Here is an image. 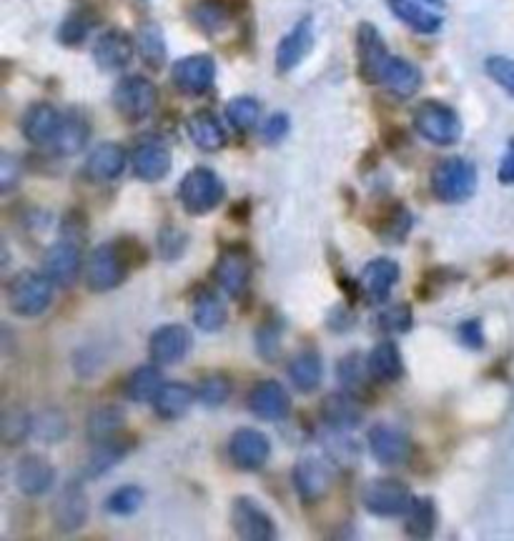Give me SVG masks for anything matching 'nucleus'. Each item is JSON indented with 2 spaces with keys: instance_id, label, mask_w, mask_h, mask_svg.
<instances>
[{
  "instance_id": "nucleus-1",
  "label": "nucleus",
  "mask_w": 514,
  "mask_h": 541,
  "mask_svg": "<svg viewBox=\"0 0 514 541\" xmlns=\"http://www.w3.org/2000/svg\"><path fill=\"white\" fill-rule=\"evenodd\" d=\"M8 309L23 319H36L46 314L53 301V281L46 274L36 271H21L11 279L6 291Z\"/></svg>"
},
{
  "instance_id": "nucleus-2",
  "label": "nucleus",
  "mask_w": 514,
  "mask_h": 541,
  "mask_svg": "<svg viewBox=\"0 0 514 541\" xmlns=\"http://www.w3.org/2000/svg\"><path fill=\"white\" fill-rule=\"evenodd\" d=\"M432 193L442 203H464L477 191V168L467 158H444L432 171Z\"/></svg>"
},
{
  "instance_id": "nucleus-3",
  "label": "nucleus",
  "mask_w": 514,
  "mask_h": 541,
  "mask_svg": "<svg viewBox=\"0 0 514 541\" xmlns=\"http://www.w3.org/2000/svg\"><path fill=\"white\" fill-rule=\"evenodd\" d=\"M226 196L224 181L211 168H191L179 186V201L189 216H206L216 211Z\"/></svg>"
},
{
  "instance_id": "nucleus-4",
  "label": "nucleus",
  "mask_w": 514,
  "mask_h": 541,
  "mask_svg": "<svg viewBox=\"0 0 514 541\" xmlns=\"http://www.w3.org/2000/svg\"><path fill=\"white\" fill-rule=\"evenodd\" d=\"M414 128L434 146H454L464 133L459 113L442 101H424L414 111Z\"/></svg>"
},
{
  "instance_id": "nucleus-5",
  "label": "nucleus",
  "mask_w": 514,
  "mask_h": 541,
  "mask_svg": "<svg viewBox=\"0 0 514 541\" xmlns=\"http://www.w3.org/2000/svg\"><path fill=\"white\" fill-rule=\"evenodd\" d=\"M128 261L118 243H103L93 248L86 261V286L93 294H106L118 289L126 279Z\"/></svg>"
},
{
  "instance_id": "nucleus-6",
  "label": "nucleus",
  "mask_w": 514,
  "mask_h": 541,
  "mask_svg": "<svg viewBox=\"0 0 514 541\" xmlns=\"http://www.w3.org/2000/svg\"><path fill=\"white\" fill-rule=\"evenodd\" d=\"M158 101V91L148 78L126 76L113 88V108L128 123L146 121Z\"/></svg>"
},
{
  "instance_id": "nucleus-7",
  "label": "nucleus",
  "mask_w": 514,
  "mask_h": 541,
  "mask_svg": "<svg viewBox=\"0 0 514 541\" xmlns=\"http://www.w3.org/2000/svg\"><path fill=\"white\" fill-rule=\"evenodd\" d=\"M412 501V491L399 479H374L362 491L364 509L374 516H384V519L404 516Z\"/></svg>"
},
{
  "instance_id": "nucleus-8",
  "label": "nucleus",
  "mask_w": 514,
  "mask_h": 541,
  "mask_svg": "<svg viewBox=\"0 0 514 541\" xmlns=\"http://www.w3.org/2000/svg\"><path fill=\"white\" fill-rule=\"evenodd\" d=\"M357 58H359V78L369 86H382L384 68H387L392 53L387 51V43L379 36L372 23H362L357 31Z\"/></svg>"
},
{
  "instance_id": "nucleus-9",
  "label": "nucleus",
  "mask_w": 514,
  "mask_h": 541,
  "mask_svg": "<svg viewBox=\"0 0 514 541\" xmlns=\"http://www.w3.org/2000/svg\"><path fill=\"white\" fill-rule=\"evenodd\" d=\"M171 81L186 96H204L206 91H211L216 81V61L206 56V53L181 58L171 68Z\"/></svg>"
},
{
  "instance_id": "nucleus-10",
  "label": "nucleus",
  "mask_w": 514,
  "mask_h": 541,
  "mask_svg": "<svg viewBox=\"0 0 514 541\" xmlns=\"http://www.w3.org/2000/svg\"><path fill=\"white\" fill-rule=\"evenodd\" d=\"M271 456L269 436L259 429H239L229 439V459L241 471L264 469Z\"/></svg>"
},
{
  "instance_id": "nucleus-11",
  "label": "nucleus",
  "mask_w": 514,
  "mask_h": 541,
  "mask_svg": "<svg viewBox=\"0 0 514 541\" xmlns=\"http://www.w3.org/2000/svg\"><path fill=\"white\" fill-rule=\"evenodd\" d=\"M231 524H234V531L241 539L269 541L276 536L274 519H271L254 499H249V496L234 499V506H231Z\"/></svg>"
},
{
  "instance_id": "nucleus-12",
  "label": "nucleus",
  "mask_w": 514,
  "mask_h": 541,
  "mask_svg": "<svg viewBox=\"0 0 514 541\" xmlns=\"http://www.w3.org/2000/svg\"><path fill=\"white\" fill-rule=\"evenodd\" d=\"M291 481H294L296 496L304 504H316V501L329 494L334 476H331V469L324 461L306 456V459L296 461L294 471H291Z\"/></svg>"
},
{
  "instance_id": "nucleus-13",
  "label": "nucleus",
  "mask_w": 514,
  "mask_h": 541,
  "mask_svg": "<svg viewBox=\"0 0 514 541\" xmlns=\"http://www.w3.org/2000/svg\"><path fill=\"white\" fill-rule=\"evenodd\" d=\"M191 344H194V339H191V331L186 326L168 324L153 331L151 341H148V356L158 366L179 364L181 359L189 356Z\"/></svg>"
},
{
  "instance_id": "nucleus-14",
  "label": "nucleus",
  "mask_w": 514,
  "mask_h": 541,
  "mask_svg": "<svg viewBox=\"0 0 514 541\" xmlns=\"http://www.w3.org/2000/svg\"><path fill=\"white\" fill-rule=\"evenodd\" d=\"M249 411L261 421H284L291 414L289 391L279 381H259L246 396Z\"/></svg>"
},
{
  "instance_id": "nucleus-15",
  "label": "nucleus",
  "mask_w": 514,
  "mask_h": 541,
  "mask_svg": "<svg viewBox=\"0 0 514 541\" xmlns=\"http://www.w3.org/2000/svg\"><path fill=\"white\" fill-rule=\"evenodd\" d=\"M314 48V21L311 16L301 18L276 46V71L291 73Z\"/></svg>"
},
{
  "instance_id": "nucleus-16",
  "label": "nucleus",
  "mask_w": 514,
  "mask_h": 541,
  "mask_svg": "<svg viewBox=\"0 0 514 541\" xmlns=\"http://www.w3.org/2000/svg\"><path fill=\"white\" fill-rule=\"evenodd\" d=\"M88 496L78 481H68L53 501V521L61 531H78L88 521Z\"/></svg>"
},
{
  "instance_id": "nucleus-17",
  "label": "nucleus",
  "mask_w": 514,
  "mask_h": 541,
  "mask_svg": "<svg viewBox=\"0 0 514 541\" xmlns=\"http://www.w3.org/2000/svg\"><path fill=\"white\" fill-rule=\"evenodd\" d=\"M399 276H402V268L394 258H374L367 263V268L362 271V279H359V289L364 291L372 304H384L389 299V294L397 286Z\"/></svg>"
},
{
  "instance_id": "nucleus-18",
  "label": "nucleus",
  "mask_w": 514,
  "mask_h": 541,
  "mask_svg": "<svg viewBox=\"0 0 514 541\" xmlns=\"http://www.w3.org/2000/svg\"><path fill=\"white\" fill-rule=\"evenodd\" d=\"M367 444L374 459L382 466L402 464V461L409 459V451H412L407 434H402V431L389 424L372 426L367 434Z\"/></svg>"
},
{
  "instance_id": "nucleus-19",
  "label": "nucleus",
  "mask_w": 514,
  "mask_h": 541,
  "mask_svg": "<svg viewBox=\"0 0 514 541\" xmlns=\"http://www.w3.org/2000/svg\"><path fill=\"white\" fill-rule=\"evenodd\" d=\"M319 416L329 429L352 431L362 424L364 411L357 396L349 394V391H334V394H329L321 401Z\"/></svg>"
},
{
  "instance_id": "nucleus-20",
  "label": "nucleus",
  "mask_w": 514,
  "mask_h": 541,
  "mask_svg": "<svg viewBox=\"0 0 514 541\" xmlns=\"http://www.w3.org/2000/svg\"><path fill=\"white\" fill-rule=\"evenodd\" d=\"M216 281H219L221 289L231 296V299H241L249 289L251 279V266L249 258L241 248H226L224 253L216 261Z\"/></svg>"
},
{
  "instance_id": "nucleus-21",
  "label": "nucleus",
  "mask_w": 514,
  "mask_h": 541,
  "mask_svg": "<svg viewBox=\"0 0 514 541\" xmlns=\"http://www.w3.org/2000/svg\"><path fill=\"white\" fill-rule=\"evenodd\" d=\"M133 53H136L133 38L126 31L111 28L93 46V61L101 71H121L133 61Z\"/></svg>"
},
{
  "instance_id": "nucleus-22",
  "label": "nucleus",
  "mask_w": 514,
  "mask_h": 541,
  "mask_svg": "<svg viewBox=\"0 0 514 541\" xmlns=\"http://www.w3.org/2000/svg\"><path fill=\"white\" fill-rule=\"evenodd\" d=\"M63 123V113L53 108L51 103H33L26 113H23V136L33 146H48L56 138L58 128Z\"/></svg>"
},
{
  "instance_id": "nucleus-23",
  "label": "nucleus",
  "mask_w": 514,
  "mask_h": 541,
  "mask_svg": "<svg viewBox=\"0 0 514 541\" xmlns=\"http://www.w3.org/2000/svg\"><path fill=\"white\" fill-rule=\"evenodd\" d=\"M131 163L136 178H141V181L146 183H156L168 176L174 158H171L168 146H163L161 141H143L138 143L136 151H133Z\"/></svg>"
},
{
  "instance_id": "nucleus-24",
  "label": "nucleus",
  "mask_w": 514,
  "mask_h": 541,
  "mask_svg": "<svg viewBox=\"0 0 514 541\" xmlns=\"http://www.w3.org/2000/svg\"><path fill=\"white\" fill-rule=\"evenodd\" d=\"M56 484V469L48 459L38 454H28L16 466V486L26 496H43Z\"/></svg>"
},
{
  "instance_id": "nucleus-25",
  "label": "nucleus",
  "mask_w": 514,
  "mask_h": 541,
  "mask_svg": "<svg viewBox=\"0 0 514 541\" xmlns=\"http://www.w3.org/2000/svg\"><path fill=\"white\" fill-rule=\"evenodd\" d=\"M81 271V251L73 241H58L43 256V274L53 284L68 286Z\"/></svg>"
},
{
  "instance_id": "nucleus-26",
  "label": "nucleus",
  "mask_w": 514,
  "mask_h": 541,
  "mask_svg": "<svg viewBox=\"0 0 514 541\" xmlns=\"http://www.w3.org/2000/svg\"><path fill=\"white\" fill-rule=\"evenodd\" d=\"M199 399L194 389L189 384H181V381H168L161 386V391L153 399V411H156L161 419L176 421L184 414H189V409L194 406V401Z\"/></svg>"
},
{
  "instance_id": "nucleus-27",
  "label": "nucleus",
  "mask_w": 514,
  "mask_h": 541,
  "mask_svg": "<svg viewBox=\"0 0 514 541\" xmlns=\"http://www.w3.org/2000/svg\"><path fill=\"white\" fill-rule=\"evenodd\" d=\"M126 171V151L116 143H101L86 161V176L96 183L116 181Z\"/></svg>"
},
{
  "instance_id": "nucleus-28",
  "label": "nucleus",
  "mask_w": 514,
  "mask_h": 541,
  "mask_svg": "<svg viewBox=\"0 0 514 541\" xmlns=\"http://www.w3.org/2000/svg\"><path fill=\"white\" fill-rule=\"evenodd\" d=\"M369 374L379 384H394V381L402 379L404 374V361L402 351L394 341H379L372 349V354L367 356Z\"/></svg>"
},
{
  "instance_id": "nucleus-29",
  "label": "nucleus",
  "mask_w": 514,
  "mask_h": 541,
  "mask_svg": "<svg viewBox=\"0 0 514 541\" xmlns=\"http://www.w3.org/2000/svg\"><path fill=\"white\" fill-rule=\"evenodd\" d=\"M382 86L392 91L397 98H412L422 88V71L414 63L392 56L387 68H384Z\"/></svg>"
},
{
  "instance_id": "nucleus-30",
  "label": "nucleus",
  "mask_w": 514,
  "mask_h": 541,
  "mask_svg": "<svg viewBox=\"0 0 514 541\" xmlns=\"http://www.w3.org/2000/svg\"><path fill=\"white\" fill-rule=\"evenodd\" d=\"M186 128H189L191 141H194L201 151L216 153L226 146L224 126H221L219 118L211 111H196L194 116L189 118V123H186Z\"/></svg>"
},
{
  "instance_id": "nucleus-31",
  "label": "nucleus",
  "mask_w": 514,
  "mask_h": 541,
  "mask_svg": "<svg viewBox=\"0 0 514 541\" xmlns=\"http://www.w3.org/2000/svg\"><path fill=\"white\" fill-rule=\"evenodd\" d=\"M389 11L394 13L397 21H402L404 26L412 28L414 33H422V36H434V33L442 28V18L437 13L427 11L414 0H387Z\"/></svg>"
},
{
  "instance_id": "nucleus-32",
  "label": "nucleus",
  "mask_w": 514,
  "mask_h": 541,
  "mask_svg": "<svg viewBox=\"0 0 514 541\" xmlns=\"http://www.w3.org/2000/svg\"><path fill=\"white\" fill-rule=\"evenodd\" d=\"M321 374H324V366H321V354L316 349H304L291 359L289 379L301 394H311L319 389Z\"/></svg>"
},
{
  "instance_id": "nucleus-33",
  "label": "nucleus",
  "mask_w": 514,
  "mask_h": 541,
  "mask_svg": "<svg viewBox=\"0 0 514 541\" xmlns=\"http://www.w3.org/2000/svg\"><path fill=\"white\" fill-rule=\"evenodd\" d=\"M226 304L214 291H201L194 301V324L206 334H216L226 326Z\"/></svg>"
},
{
  "instance_id": "nucleus-34",
  "label": "nucleus",
  "mask_w": 514,
  "mask_h": 541,
  "mask_svg": "<svg viewBox=\"0 0 514 541\" xmlns=\"http://www.w3.org/2000/svg\"><path fill=\"white\" fill-rule=\"evenodd\" d=\"M163 379L161 369L156 366H138L131 376L123 384V394H126L128 401H136V404H143V401H153L156 394L161 391Z\"/></svg>"
},
{
  "instance_id": "nucleus-35",
  "label": "nucleus",
  "mask_w": 514,
  "mask_h": 541,
  "mask_svg": "<svg viewBox=\"0 0 514 541\" xmlns=\"http://www.w3.org/2000/svg\"><path fill=\"white\" fill-rule=\"evenodd\" d=\"M412 213H409V208L404 206V203L394 201L392 206H387L382 211V216H379L377 221V236L384 238L387 243H402L404 238L409 236V231H412Z\"/></svg>"
},
{
  "instance_id": "nucleus-36",
  "label": "nucleus",
  "mask_w": 514,
  "mask_h": 541,
  "mask_svg": "<svg viewBox=\"0 0 514 541\" xmlns=\"http://www.w3.org/2000/svg\"><path fill=\"white\" fill-rule=\"evenodd\" d=\"M88 133H91L88 123L78 113H68V116H63L61 128H58L56 138L51 143L53 151L61 153V156H73V153H78L86 146Z\"/></svg>"
},
{
  "instance_id": "nucleus-37",
  "label": "nucleus",
  "mask_w": 514,
  "mask_h": 541,
  "mask_svg": "<svg viewBox=\"0 0 514 541\" xmlns=\"http://www.w3.org/2000/svg\"><path fill=\"white\" fill-rule=\"evenodd\" d=\"M191 23L206 36H219L231 26V13L219 0H201L191 8Z\"/></svg>"
},
{
  "instance_id": "nucleus-38",
  "label": "nucleus",
  "mask_w": 514,
  "mask_h": 541,
  "mask_svg": "<svg viewBox=\"0 0 514 541\" xmlns=\"http://www.w3.org/2000/svg\"><path fill=\"white\" fill-rule=\"evenodd\" d=\"M437 526V506H434L432 496H422L414 499L412 506L404 514V529L414 539H429Z\"/></svg>"
},
{
  "instance_id": "nucleus-39",
  "label": "nucleus",
  "mask_w": 514,
  "mask_h": 541,
  "mask_svg": "<svg viewBox=\"0 0 514 541\" xmlns=\"http://www.w3.org/2000/svg\"><path fill=\"white\" fill-rule=\"evenodd\" d=\"M336 376H339L344 391L354 394L357 399H362V396L367 394L369 379H372V374H369V366H367V361L362 359V354L344 356V359L339 361V366H336Z\"/></svg>"
},
{
  "instance_id": "nucleus-40",
  "label": "nucleus",
  "mask_w": 514,
  "mask_h": 541,
  "mask_svg": "<svg viewBox=\"0 0 514 541\" xmlns=\"http://www.w3.org/2000/svg\"><path fill=\"white\" fill-rule=\"evenodd\" d=\"M128 449H131V444H126V441L118 439V436H113V439H106V441H98L96 449H93L91 456H88L86 476L96 479V476L106 474L108 469H113V466H116L118 461L128 454Z\"/></svg>"
},
{
  "instance_id": "nucleus-41",
  "label": "nucleus",
  "mask_w": 514,
  "mask_h": 541,
  "mask_svg": "<svg viewBox=\"0 0 514 541\" xmlns=\"http://www.w3.org/2000/svg\"><path fill=\"white\" fill-rule=\"evenodd\" d=\"M136 46L148 68H161L166 63V41H163V31L156 23H143L138 28Z\"/></svg>"
},
{
  "instance_id": "nucleus-42",
  "label": "nucleus",
  "mask_w": 514,
  "mask_h": 541,
  "mask_svg": "<svg viewBox=\"0 0 514 541\" xmlns=\"http://www.w3.org/2000/svg\"><path fill=\"white\" fill-rule=\"evenodd\" d=\"M121 429L123 411L118 409V406H101V409H96L88 416V439H91L93 444L113 439V436L121 434Z\"/></svg>"
},
{
  "instance_id": "nucleus-43",
  "label": "nucleus",
  "mask_w": 514,
  "mask_h": 541,
  "mask_svg": "<svg viewBox=\"0 0 514 541\" xmlns=\"http://www.w3.org/2000/svg\"><path fill=\"white\" fill-rule=\"evenodd\" d=\"M226 118H229V123L236 128V131H241V133L251 131L261 118L259 101L251 96L234 98V101H229V106H226Z\"/></svg>"
},
{
  "instance_id": "nucleus-44",
  "label": "nucleus",
  "mask_w": 514,
  "mask_h": 541,
  "mask_svg": "<svg viewBox=\"0 0 514 541\" xmlns=\"http://www.w3.org/2000/svg\"><path fill=\"white\" fill-rule=\"evenodd\" d=\"M31 434L38 436L41 441H48V444L63 439V436L68 434L66 416H63L61 411H56V409L41 411L36 419H31Z\"/></svg>"
},
{
  "instance_id": "nucleus-45",
  "label": "nucleus",
  "mask_w": 514,
  "mask_h": 541,
  "mask_svg": "<svg viewBox=\"0 0 514 541\" xmlns=\"http://www.w3.org/2000/svg\"><path fill=\"white\" fill-rule=\"evenodd\" d=\"M93 23L96 21H93L88 13L73 11L71 16H68L66 21L61 23V28H58V41H61L63 46H68V48L81 46V43L88 38V33H91Z\"/></svg>"
},
{
  "instance_id": "nucleus-46",
  "label": "nucleus",
  "mask_w": 514,
  "mask_h": 541,
  "mask_svg": "<svg viewBox=\"0 0 514 541\" xmlns=\"http://www.w3.org/2000/svg\"><path fill=\"white\" fill-rule=\"evenodd\" d=\"M414 324L412 306L409 304H392L387 309H382V314L377 316V326L387 334H407Z\"/></svg>"
},
{
  "instance_id": "nucleus-47",
  "label": "nucleus",
  "mask_w": 514,
  "mask_h": 541,
  "mask_svg": "<svg viewBox=\"0 0 514 541\" xmlns=\"http://www.w3.org/2000/svg\"><path fill=\"white\" fill-rule=\"evenodd\" d=\"M143 491L138 486H121L106 499V511L113 516H131L141 509Z\"/></svg>"
},
{
  "instance_id": "nucleus-48",
  "label": "nucleus",
  "mask_w": 514,
  "mask_h": 541,
  "mask_svg": "<svg viewBox=\"0 0 514 541\" xmlns=\"http://www.w3.org/2000/svg\"><path fill=\"white\" fill-rule=\"evenodd\" d=\"M196 394H199V401L204 406H209V409H219V406H224L226 401H229L231 384H229V379L221 374L206 376V379L201 381V386Z\"/></svg>"
},
{
  "instance_id": "nucleus-49",
  "label": "nucleus",
  "mask_w": 514,
  "mask_h": 541,
  "mask_svg": "<svg viewBox=\"0 0 514 541\" xmlns=\"http://www.w3.org/2000/svg\"><path fill=\"white\" fill-rule=\"evenodd\" d=\"M484 71L487 76L497 83L499 88L509 93L514 98V61L504 56H489L487 63H484Z\"/></svg>"
},
{
  "instance_id": "nucleus-50",
  "label": "nucleus",
  "mask_w": 514,
  "mask_h": 541,
  "mask_svg": "<svg viewBox=\"0 0 514 541\" xmlns=\"http://www.w3.org/2000/svg\"><path fill=\"white\" fill-rule=\"evenodd\" d=\"M184 248L186 233H181L179 228H166V231H161V236H158V251H161V256L166 258V261L179 258L181 253H184Z\"/></svg>"
},
{
  "instance_id": "nucleus-51",
  "label": "nucleus",
  "mask_w": 514,
  "mask_h": 541,
  "mask_svg": "<svg viewBox=\"0 0 514 541\" xmlns=\"http://www.w3.org/2000/svg\"><path fill=\"white\" fill-rule=\"evenodd\" d=\"M289 128H291L289 116H286V113H274V116L266 118L264 126H261V138H264L269 146H276V143L284 141Z\"/></svg>"
},
{
  "instance_id": "nucleus-52",
  "label": "nucleus",
  "mask_w": 514,
  "mask_h": 541,
  "mask_svg": "<svg viewBox=\"0 0 514 541\" xmlns=\"http://www.w3.org/2000/svg\"><path fill=\"white\" fill-rule=\"evenodd\" d=\"M281 329H284V324H264L256 331V344H259V354L264 359H274L276 351H279Z\"/></svg>"
},
{
  "instance_id": "nucleus-53",
  "label": "nucleus",
  "mask_w": 514,
  "mask_h": 541,
  "mask_svg": "<svg viewBox=\"0 0 514 541\" xmlns=\"http://www.w3.org/2000/svg\"><path fill=\"white\" fill-rule=\"evenodd\" d=\"M459 334V341H462L467 349H474V351H482L484 346H487V336H484V329H482V321L479 319H469V321H462L457 329Z\"/></svg>"
},
{
  "instance_id": "nucleus-54",
  "label": "nucleus",
  "mask_w": 514,
  "mask_h": 541,
  "mask_svg": "<svg viewBox=\"0 0 514 541\" xmlns=\"http://www.w3.org/2000/svg\"><path fill=\"white\" fill-rule=\"evenodd\" d=\"M21 181V161L11 153L0 158V191L11 193L16 188V183Z\"/></svg>"
},
{
  "instance_id": "nucleus-55",
  "label": "nucleus",
  "mask_w": 514,
  "mask_h": 541,
  "mask_svg": "<svg viewBox=\"0 0 514 541\" xmlns=\"http://www.w3.org/2000/svg\"><path fill=\"white\" fill-rule=\"evenodd\" d=\"M31 434V419H28L26 414H21V411H18V414H11L6 419V441L11 446H16V444H21L23 439H26V436Z\"/></svg>"
},
{
  "instance_id": "nucleus-56",
  "label": "nucleus",
  "mask_w": 514,
  "mask_h": 541,
  "mask_svg": "<svg viewBox=\"0 0 514 541\" xmlns=\"http://www.w3.org/2000/svg\"><path fill=\"white\" fill-rule=\"evenodd\" d=\"M497 178L504 186H514V138L507 143V151H504L502 161H499Z\"/></svg>"
},
{
  "instance_id": "nucleus-57",
  "label": "nucleus",
  "mask_w": 514,
  "mask_h": 541,
  "mask_svg": "<svg viewBox=\"0 0 514 541\" xmlns=\"http://www.w3.org/2000/svg\"><path fill=\"white\" fill-rule=\"evenodd\" d=\"M331 331H349L354 326V314L347 309V306H336V309L329 311V319H326Z\"/></svg>"
},
{
  "instance_id": "nucleus-58",
  "label": "nucleus",
  "mask_w": 514,
  "mask_h": 541,
  "mask_svg": "<svg viewBox=\"0 0 514 541\" xmlns=\"http://www.w3.org/2000/svg\"><path fill=\"white\" fill-rule=\"evenodd\" d=\"M422 3H429V6H444V0H422Z\"/></svg>"
}]
</instances>
